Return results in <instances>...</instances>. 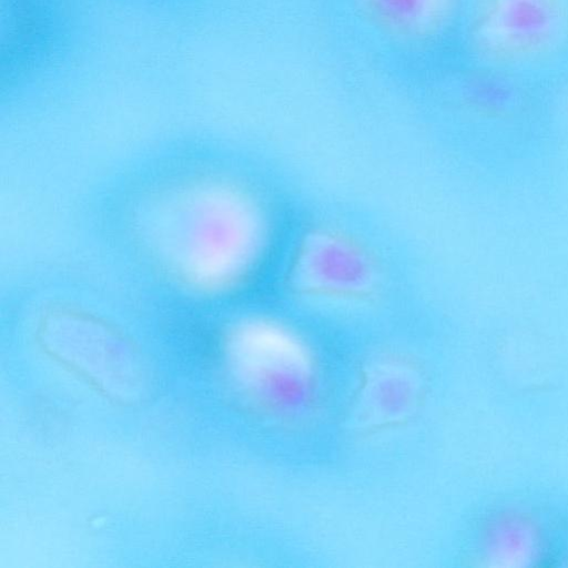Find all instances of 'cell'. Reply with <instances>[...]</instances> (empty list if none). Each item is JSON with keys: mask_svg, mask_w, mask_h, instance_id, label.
Instances as JSON below:
<instances>
[{"mask_svg": "<svg viewBox=\"0 0 568 568\" xmlns=\"http://www.w3.org/2000/svg\"><path fill=\"white\" fill-rule=\"evenodd\" d=\"M379 11L397 21H410L424 9L426 0H373Z\"/></svg>", "mask_w": 568, "mask_h": 568, "instance_id": "obj_4", "label": "cell"}, {"mask_svg": "<svg viewBox=\"0 0 568 568\" xmlns=\"http://www.w3.org/2000/svg\"><path fill=\"white\" fill-rule=\"evenodd\" d=\"M471 97L481 104L493 108L507 105L514 97L511 84L494 73H481L468 83Z\"/></svg>", "mask_w": 568, "mask_h": 568, "instance_id": "obj_3", "label": "cell"}, {"mask_svg": "<svg viewBox=\"0 0 568 568\" xmlns=\"http://www.w3.org/2000/svg\"><path fill=\"white\" fill-rule=\"evenodd\" d=\"M9 1V32L8 41L2 42V64H9L8 72L11 79L22 70L28 69L34 55L37 57L39 47L43 44L44 8L42 0H8ZM2 65V67H3ZM6 71V72H7ZM3 72V74L6 73Z\"/></svg>", "mask_w": 568, "mask_h": 568, "instance_id": "obj_1", "label": "cell"}, {"mask_svg": "<svg viewBox=\"0 0 568 568\" xmlns=\"http://www.w3.org/2000/svg\"><path fill=\"white\" fill-rule=\"evenodd\" d=\"M503 26L511 34L532 38L550 26V13L539 0H508L501 14Z\"/></svg>", "mask_w": 568, "mask_h": 568, "instance_id": "obj_2", "label": "cell"}]
</instances>
